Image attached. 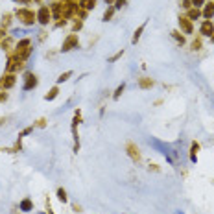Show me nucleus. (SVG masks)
<instances>
[{"instance_id": "1", "label": "nucleus", "mask_w": 214, "mask_h": 214, "mask_svg": "<svg viewBox=\"0 0 214 214\" xmlns=\"http://www.w3.org/2000/svg\"><path fill=\"white\" fill-rule=\"evenodd\" d=\"M17 17H19V20L22 24H26V26L33 24V20H35L33 11H30V9H19V11H17Z\"/></svg>"}, {"instance_id": "2", "label": "nucleus", "mask_w": 214, "mask_h": 214, "mask_svg": "<svg viewBox=\"0 0 214 214\" xmlns=\"http://www.w3.org/2000/svg\"><path fill=\"white\" fill-rule=\"evenodd\" d=\"M74 46H78V35L72 33V35H68L67 41L63 42V48H61V50H63V52H68V50H72Z\"/></svg>"}, {"instance_id": "3", "label": "nucleus", "mask_w": 214, "mask_h": 214, "mask_svg": "<svg viewBox=\"0 0 214 214\" xmlns=\"http://www.w3.org/2000/svg\"><path fill=\"white\" fill-rule=\"evenodd\" d=\"M201 35H205V37H211L214 33V26H212V22L207 19V20H203V24H201Z\"/></svg>"}, {"instance_id": "4", "label": "nucleus", "mask_w": 214, "mask_h": 214, "mask_svg": "<svg viewBox=\"0 0 214 214\" xmlns=\"http://www.w3.org/2000/svg\"><path fill=\"white\" fill-rule=\"evenodd\" d=\"M35 85H37V78L28 72V74L24 76V87H22V89H24V91H30V89H33Z\"/></svg>"}, {"instance_id": "5", "label": "nucleus", "mask_w": 214, "mask_h": 214, "mask_svg": "<svg viewBox=\"0 0 214 214\" xmlns=\"http://www.w3.org/2000/svg\"><path fill=\"white\" fill-rule=\"evenodd\" d=\"M37 19H39L41 24H48V22H50V11H48V7H46V6H42V7L39 9Z\"/></svg>"}, {"instance_id": "6", "label": "nucleus", "mask_w": 214, "mask_h": 214, "mask_svg": "<svg viewBox=\"0 0 214 214\" xmlns=\"http://www.w3.org/2000/svg\"><path fill=\"white\" fill-rule=\"evenodd\" d=\"M179 28L185 33H192V24H190V20L187 19V17H179Z\"/></svg>"}, {"instance_id": "7", "label": "nucleus", "mask_w": 214, "mask_h": 214, "mask_svg": "<svg viewBox=\"0 0 214 214\" xmlns=\"http://www.w3.org/2000/svg\"><path fill=\"white\" fill-rule=\"evenodd\" d=\"M19 209L22 211V212H30L32 209H33V203H32V199L30 197H26V199H22L19 205Z\"/></svg>"}, {"instance_id": "8", "label": "nucleus", "mask_w": 214, "mask_h": 214, "mask_svg": "<svg viewBox=\"0 0 214 214\" xmlns=\"http://www.w3.org/2000/svg\"><path fill=\"white\" fill-rule=\"evenodd\" d=\"M212 15H214V2H211V4H207V6H205V9H203V17L211 20Z\"/></svg>"}, {"instance_id": "9", "label": "nucleus", "mask_w": 214, "mask_h": 214, "mask_svg": "<svg viewBox=\"0 0 214 214\" xmlns=\"http://www.w3.org/2000/svg\"><path fill=\"white\" fill-rule=\"evenodd\" d=\"M197 152H199V144H197V142H192V146H190V161H192V162L197 161Z\"/></svg>"}, {"instance_id": "10", "label": "nucleus", "mask_w": 214, "mask_h": 214, "mask_svg": "<svg viewBox=\"0 0 214 214\" xmlns=\"http://www.w3.org/2000/svg\"><path fill=\"white\" fill-rule=\"evenodd\" d=\"M127 152H129V155H131V159H135V161H138V159H140V153H138V148H135L133 144H127Z\"/></svg>"}, {"instance_id": "11", "label": "nucleus", "mask_w": 214, "mask_h": 214, "mask_svg": "<svg viewBox=\"0 0 214 214\" xmlns=\"http://www.w3.org/2000/svg\"><path fill=\"white\" fill-rule=\"evenodd\" d=\"M144 28H146V22H144V24H140V26H138V30H137L135 33H133V39H131V42H133V44H137V41L140 39V35H142Z\"/></svg>"}, {"instance_id": "12", "label": "nucleus", "mask_w": 214, "mask_h": 214, "mask_svg": "<svg viewBox=\"0 0 214 214\" xmlns=\"http://www.w3.org/2000/svg\"><path fill=\"white\" fill-rule=\"evenodd\" d=\"M15 85V76H6V78L2 79V87H13Z\"/></svg>"}, {"instance_id": "13", "label": "nucleus", "mask_w": 214, "mask_h": 214, "mask_svg": "<svg viewBox=\"0 0 214 214\" xmlns=\"http://www.w3.org/2000/svg\"><path fill=\"white\" fill-rule=\"evenodd\" d=\"M79 6L85 7V9H92L96 6V0H79Z\"/></svg>"}, {"instance_id": "14", "label": "nucleus", "mask_w": 214, "mask_h": 214, "mask_svg": "<svg viewBox=\"0 0 214 214\" xmlns=\"http://www.w3.org/2000/svg\"><path fill=\"white\" fill-rule=\"evenodd\" d=\"M199 17H201V11H199L197 7H194V9L188 11V20H196V19H199Z\"/></svg>"}, {"instance_id": "15", "label": "nucleus", "mask_w": 214, "mask_h": 214, "mask_svg": "<svg viewBox=\"0 0 214 214\" xmlns=\"http://www.w3.org/2000/svg\"><path fill=\"white\" fill-rule=\"evenodd\" d=\"M28 46H30V39H22L19 44H17V50H19V52H22V50H26Z\"/></svg>"}, {"instance_id": "16", "label": "nucleus", "mask_w": 214, "mask_h": 214, "mask_svg": "<svg viewBox=\"0 0 214 214\" xmlns=\"http://www.w3.org/2000/svg\"><path fill=\"white\" fill-rule=\"evenodd\" d=\"M57 94H59V89H57V87H54V89H50V92H48V94H46L44 98L50 102V100H54V98L57 96Z\"/></svg>"}, {"instance_id": "17", "label": "nucleus", "mask_w": 214, "mask_h": 214, "mask_svg": "<svg viewBox=\"0 0 214 214\" xmlns=\"http://www.w3.org/2000/svg\"><path fill=\"white\" fill-rule=\"evenodd\" d=\"M70 76H72V70H68V72H65V74H61V76H59V78H57V83H65V81H67V79L70 78Z\"/></svg>"}, {"instance_id": "18", "label": "nucleus", "mask_w": 214, "mask_h": 214, "mask_svg": "<svg viewBox=\"0 0 214 214\" xmlns=\"http://www.w3.org/2000/svg\"><path fill=\"white\" fill-rule=\"evenodd\" d=\"M124 89H126V83H122V85H118V89H117V91H115V94H113V98H115V100H118V98H120V94L124 92Z\"/></svg>"}, {"instance_id": "19", "label": "nucleus", "mask_w": 214, "mask_h": 214, "mask_svg": "<svg viewBox=\"0 0 214 214\" xmlns=\"http://www.w3.org/2000/svg\"><path fill=\"white\" fill-rule=\"evenodd\" d=\"M57 197H59V201L67 203V192H65V188H57Z\"/></svg>"}, {"instance_id": "20", "label": "nucleus", "mask_w": 214, "mask_h": 214, "mask_svg": "<svg viewBox=\"0 0 214 214\" xmlns=\"http://www.w3.org/2000/svg\"><path fill=\"white\" fill-rule=\"evenodd\" d=\"M113 13H115V7H109V9H105V13H103V20H111Z\"/></svg>"}, {"instance_id": "21", "label": "nucleus", "mask_w": 214, "mask_h": 214, "mask_svg": "<svg viewBox=\"0 0 214 214\" xmlns=\"http://www.w3.org/2000/svg\"><path fill=\"white\" fill-rule=\"evenodd\" d=\"M172 37H174L175 41H177V42H181V44H183V42H185V37H183V35H179V32H172Z\"/></svg>"}, {"instance_id": "22", "label": "nucleus", "mask_w": 214, "mask_h": 214, "mask_svg": "<svg viewBox=\"0 0 214 214\" xmlns=\"http://www.w3.org/2000/svg\"><path fill=\"white\" fill-rule=\"evenodd\" d=\"M152 85H153V81H152V79H140V87H144V89H146V87H152Z\"/></svg>"}, {"instance_id": "23", "label": "nucleus", "mask_w": 214, "mask_h": 214, "mask_svg": "<svg viewBox=\"0 0 214 214\" xmlns=\"http://www.w3.org/2000/svg\"><path fill=\"white\" fill-rule=\"evenodd\" d=\"M122 54H124V50H120V52H117V54H115V56H113V57L109 59V63H115V61H117V59H120V57H122Z\"/></svg>"}, {"instance_id": "24", "label": "nucleus", "mask_w": 214, "mask_h": 214, "mask_svg": "<svg viewBox=\"0 0 214 214\" xmlns=\"http://www.w3.org/2000/svg\"><path fill=\"white\" fill-rule=\"evenodd\" d=\"M190 2H192V6H194V7H201L205 0H190Z\"/></svg>"}, {"instance_id": "25", "label": "nucleus", "mask_w": 214, "mask_h": 214, "mask_svg": "<svg viewBox=\"0 0 214 214\" xmlns=\"http://www.w3.org/2000/svg\"><path fill=\"white\" fill-rule=\"evenodd\" d=\"M124 4H126V0H117V4H115V9H120Z\"/></svg>"}, {"instance_id": "26", "label": "nucleus", "mask_w": 214, "mask_h": 214, "mask_svg": "<svg viewBox=\"0 0 214 214\" xmlns=\"http://www.w3.org/2000/svg\"><path fill=\"white\" fill-rule=\"evenodd\" d=\"M199 46H201V42H199V41H194V42H192V48H194V50H197Z\"/></svg>"}, {"instance_id": "27", "label": "nucleus", "mask_w": 214, "mask_h": 214, "mask_svg": "<svg viewBox=\"0 0 214 214\" xmlns=\"http://www.w3.org/2000/svg\"><path fill=\"white\" fill-rule=\"evenodd\" d=\"M48 214H54V212H52V211H50V205H48Z\"/></svg>"}, {"instance_id": "28", "label": "nucleus", "mask_w": 214, "mask_h": 214, "mask_svg": "<svg viewBox=\"0 0 214 214\" xmlns=\"http://www.w3.org/2000/svg\"><path fill=\"white\" fill-rule=\"evenodd\" d=\"M211 42H214V33H212V37H211Z\"/></svg>"}, {"instance_id": "29", "label": "nucleus", "mask_w": 214, "mask_h": 214, "mask_svg": "<svg viewBox=\"0 0 214 214\" xmlns=\"http://www.w3.org/2000/svg\"><path fill=\"white\" fill-rule=\"evenodd\" d=\"M107 2H111V0H107Z\"/></svg>"}]
</instances>
